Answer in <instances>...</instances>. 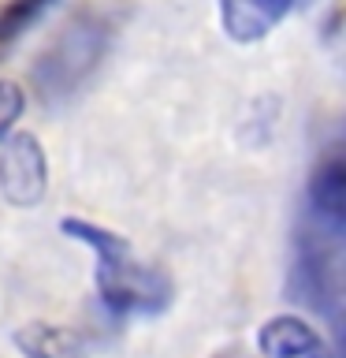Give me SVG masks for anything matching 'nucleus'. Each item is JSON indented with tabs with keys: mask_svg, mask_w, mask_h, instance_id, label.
<instances>
[{
	"mask_svg": "<svg viewBox=\"0 0 346 358\" xmlns=\"http://www.w3.org/2000/svg\"><path fill=\"white\" fill-rule=\"evenodd\" d=\"M52 0H8L0 8V45L15 41L19 34H27L33 22H38L45 11H49Z\"/></svg>",
	"mask_w": 346,
	"mask_h": 358,
	"instance_id": "nucleus-8",
	"label": "nucleus"
},
{
	"mask_svg": "<svg viewBox=\"0 0 346 358\" xmlns=\"http://www.w3.org/2000/svg\"><path fill=\"white\" fill-rule=\"evenodd\" d=\"M49 187V164H45V150L33 134H15L0 150V190L11 206L27 209L38 206Z\"/></svg>",
	"mask_w": 346,
	"mask_h": 358,
	"instance_id": "nucleus-4",
	"label": "nucleus"
},
{
	"mask_svg": "<svg viewBox=\"0 0 346 358\" xmlns=\"http://www.w3.org/2000/svg\"><path fill=\"white\" fill-rule=\"evenodd\" d=\"M264 358H313L324 351V340L317 329H309L301 317H272L257 336Z\"/></svg>",
	"mask_w": 346,
	"mask_h": 358,
	"instance_id": "nucleus-6",
	"label": "nucleus"
},
{
	"mask_svg": "<svg viewBox=\"0 0 346 358\" xmlns=\"http://www.w3.org/2000/svg\"><path fill=\"white\" fill-rule=\"evenodd\" d=\"M313 358H331V355H328V351H320V355H313Z\"/></svg>",
	"mask_w": 346,
	"mask_h": 358,
	"instance_id": "nucleus-10",
	"label": "nucleus"
},
{
	"mask_svg": "<svg viewBox=\"0 0 346 358\" xmlns=\"http://www.w3.org/2000/svg\"><path fill=\"white\" fill-rule=\"evenodd\" d=\"M63 231L71 239L86 243L97 254V287L105 306L116 313H160L172 302V284L156 268L138 262L127 239L116 231H105L89 220H63Z\"/></svg>",
	"mask_w": 346,
	"mask_h": 358,
	"instance_id": "nucleus-2",
	"label": "nucleus"
},
{
	"mask_svg": "<svg viewBox=\"0 0 346 358\" xmlns=\"http://www.w3.org/2000/svg\"><path fill=\"white\" fill-rule=\"evenodd\" d=\"M294 0H220L223 30L234 41H257L290 11Z\"/></svg>",
	"mask_w": 346,
	"mask_h": 358,
	"instance_id": "nucleus-5",
	"label": "nucleus"
},
{
	"mask_svg": "<svg viewBox=\"0 0 346 358\" xmlns=\"http://www.w3.org/2000/svg\"><path fill=\"white\" fill-rule=\"evenodd\" d=\"M15 347L27 358H86L89 340L75 329L60 324H22L15 332Z\"/></svg>",
	"mask_w": 346,
	"mask_h": 358,
	"instance_id": "nucleus-7",
	"label": "nucleus"
},
{
	"mask_svg": "<svg viewBox=\"0 0 346 358\" xmlns=\"http://www.w3.org/2000/svg\"><path fill=\"white\" fill-rule=\"evenodd\" d=\"M343 246H346V168L331 153L317 172L294 224L290 291L306 306L335 321L343 306Z\"/></svg>",
	"mask_w": 346,
	"mask_h": 358,
	"instance_id": "nucleus-1",
	"label": "nucleus"
},
{
	"mask_svg": "<svg viewBox=\"0 0 346 358\" xmlns=\"http://www.w3.org/2000/svg\"><path fill=\"white\" fill-rule=\"evenodd\" d=\"M108 22L100 15H78L56 34L33 67V86L45 101H67L100 67L108 52Z\"/></svg>",
	"mask_w": 346,
	"mask_h": 358,
	"instance_id": "nucleus-3",
	"label": "nucleus"
},
{
	"mask_svg": "<svg viewBox=\"0 0 346 358\" xmlns=\"http://www.w3.org/2000/svg\"><path fill=\"white\" fill-rule=\"evenodd\" d=\"M22 90L15 83H8V78H0V138L11 131V123L19 120V112H22Z\"/></svg>",
	"mask_w": 346,
	"mask_h": 358,
	"instance_id": "nucleus-9",
	"label": "nucleus"
}]
</instances>
